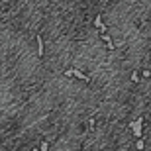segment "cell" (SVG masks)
I'll return each instance as SVG.
<instances>
[{
    "mask_svg": "<svg viewBox=\"0 0 151 151\" xmlns=\"http://www.w3.org/2000/svg\"><path fill=\"white\" fill-rule=\"evenodd\" d=\"M141 129H143V118H137L135 122H132V132H134V135L137 139L141 137Z\"/></svg>",
    "mask_w": 151,
    "mask_h": 151,
    "instance_id": "6da1fadb",
    "label": "cell"
},
{
    "mask_svg": "<svg viewBox=\"0 0 151 151\" xmlns=\"http://www.w3.org/2000/svg\"><path fill=\"white\" fill-rule=\"evenodd\" d=\"M73 77H77V78H81V81H84V83H88L90 78L86 77V75L83 73V71H78V69H73Z\"/></svg>",
    "mask_w": 151,
    "mask_h": 151,
    "instance_id": "7a4b0ae2",
    "label": "cell"
},
{
    "mask_svg": "<svg viewBox=\"0 0 151 151\" xmlns=\"http://www.w3.org/2000/svg\"><path fill=\"white\" fill-rule=\"evenodd\" d=\"M94 26H96V28H98V29H100V32H106V26H104V24H102V16H96L94 18Z\"/></svg>",
    "mask_w": 151,
    "mask_h": 151,
    "instance_id": "3957f363",
    "label": "cell"
},
{
    "mask_svg": "<svg viewBox=\"0 0 151 151\" xmlns=\"http://www.w3.org/2000/svg\"><path fill=\"white\" fill-rule=\"evenodd\" d=\"M37 55L39 57H43V41H41V35H37Z\"/></svg>",
    "mask_w": 151,
    "mask_h": 151,
    "instance_id": "277c9868",
    "label": "cell"
},
{
    "mask_svg": "<svg viewBox=\"0 0 151 151\" xmlns=\"http://www.w3.org/2000/svg\"><path fill=\"white\" fill-rule=\"evenodd\" d=\"M135 147H137V149H143V147H145V143H143V139H141V137H139V141L135 143Z\"/></svg>",
    "mask_w": 151,
    "mask_h": 151,
    "instance_id": "5b68a950",
    "label": "cell"
},
{
    "mask_svg": "<svg viewBox=\"0 0 151 151\" xmlns=\"http://www.w3.org/2000/svg\"><path fill=\"white\" fill-rule=\"evenodd\" d=\"M49 149V143L47 141H41V151H47Z\"/></svg>",
    "mask_w": 151,
    "mask_h": 151,
    "instance_id": "8992f818",
    "label": "cell"
},
{
    "mask_svg": "<svg viewBox=\"0 0 151 151\" xmlns=\"http://www.w3.org/2000/svg\"><path fill=\"white\" fill-rule=\"evenodd\" d=\"M102 39H104V41H112V39H110V35H108V34H102Z\"/></svg>",
    "mask_w": 151,
    "mask_h": 151,
    "instance_id": "52a82bcc",
    "label": "cell"
},
{
    "mask_svg": "<svg viewBox=\"0 0 151 151\" xmlns=\"http://www.w3.org/2000/svg\"><path fill=\"white\" fill-rule=\"evenodd\" d=\"M132 81H134V83H137V81H139V77H137V73H134V75H132Z\"/></svg>",
    "mask_w": 151,
    "mask_h": 151,
    "instance_id": "ba28073f",
    "label": "cell"
},
{
    "mask_svg": "<svg viewBox=\"0 0 151 151\" xmlns=\"http://www.w3.org/2000/svg\"><path fill=\"white\" fill-rule=\"evenodd\" d=\"M32 151H37V149H32Z\"/></svg>",
    "mask_w": 151,
    "mask_h": 151,
    "instance_id": "9c48e42d",
    "label": "cell"
}]
</instances>
